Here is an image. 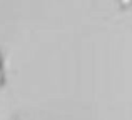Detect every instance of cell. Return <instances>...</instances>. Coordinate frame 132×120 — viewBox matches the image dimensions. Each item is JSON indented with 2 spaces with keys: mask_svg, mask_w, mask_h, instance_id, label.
Listing matches in <instances>:
<instances>
[{
  "mask_svg": "<svg viewBox=\"0 0 132 120\" xmlns=\"http://www.w3.org/2000/svg\"><path fill=\"white\" fill-rule=\"evenodd\" d=\"M0 75H2V72H0Z\"/></svg>",
  "mask_w": 132,
  "mask_h": 120,
  "instance_id": "2",
  "label": "cell"
},
{
  "mask_svg": "<svg viewBox=\"0 0 132 120\" xmlns=\"http://www.w3.org/2000/svg\"><path fill=\"white\" fill-rule=\"evenodd\" d=\"M124 2H129V0H124Z\"/></svg>",
  "mask_w": 132,
  "mask_h": 120,
  "instance_id": "1",
  "label": "cell"
}]
</instances>
